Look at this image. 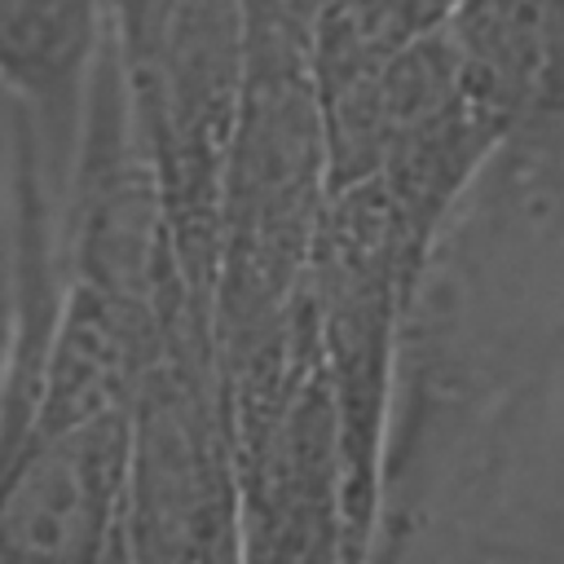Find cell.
<instances>
[{
	"label": "cell",
	"mask_w": 564,
	"mask_h": 564,
	"mask_svg": "<svg viewBox=\"0 0 564 564\" xmlns=\"http://www.w3.org/2000/svg\"><path fill=\"white\" fill-rule=\"evenodd\" d=\"M18 225H22V176H18V132L0 101V308L18 291Z\"/></svg>",
	"instance_id": "3"
},
{
	"label": "cell",
	"mask_w": 564,
	"mask_h": 564,
	"mask_svg": "<svg viewBox=\"0 0 564 564\" xmlns=\"http://www.w3.org/2000/svg\"><path fill=\"white\" fill-rule=\"evenodd\" d=\"M106 48V0H0V101L13 110L44 198L79 167Z\"/></svg>",
	"instance_id": "2"
},
{
	"label": "cell",
	"mask_w": 564,
	"mask_h": 564,
	"mask_svg": "<svg viewBox=\"0 0 564 564\" xmlns=\"http://www.w3.org/2000/svg\"><path fill=\"white\" fill-rule=\"evenodd\" d=\"M13 357H18V291H13V304L0 308V436H4V414H9Z\"/></svg>",
	"instance_id": "4"
},
{
	"label": "cell",
	"mask_w": 564,
	"mask_h": 564,
	"mask_svg": "<svg viewBox=\"0 0 564 564\" xmlns=\"http://www.w3.org/2000/svg\"><path fill=\"white\" fill-rule=\"evenodd\" d=\"M132 467V423L93 401L0 449V564H101Z\"/></svg>",
	"instance_id": "1"
}]
</instances>
